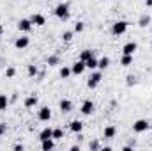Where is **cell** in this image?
<instances>
[{"mask_svg":"<svg viewBox=\"0 0 152 151\" xmlns=\"http://www.w3.org/2000/svg\"><path fill=\"white\" fill-rule=\"evenodd\" d=\"M127 27H129V21H126V20H117L113 25H112V34H113L115 38L124 36V34L127 32Z\"/></svg>","mask_w":152,"mask_h":151,"instance_id":"1","label":"cell"},{"mask_svg":"<svg viewBox=\"0 0 152 151\" xmlns=\"http://www.w3.org/2000/svg\"><path fill=\"white\" fill-rule=\"evenodd\" d=\"M55 16L58 18V20H62V21H66V20H69V4H66V2H60L57 7H55Z\"/></svg>","mask_w":152,"mask_h":151,"instance_id":"2","label":"cell"},{"mask_svg":"<svg viewBox=\"0 0 152 151\" xmlns=\"http://www.w3.org/2000/svg\"><path fill=\"white\" fill-rule=\"evenodd\" d=\"M101 80H103V73L94 70V73H90L88 80H87V87H88V89H96V87L101 84Z\"/></svg>","mask_w":152,"mask_h":151,"instance_id":"3","label":"cell"},{"mask_svg":"<svg viewBox=\"0 0 152 151\" xmlns=\"http://www.w3.org/2000/svg\"><path fill=\"white\" fill-rule=\"evenodd\" d=\"M151 128V123L147 121V119H136L134 123H133V132L134 133H143V132H147Z\"/></svg>","mask_w":152,"mask_h":151,"instance_id":"4","label":"cell"},{"mask_svg":"<svg viewBox=\"0 0 152 151\" xmlns=\"http://www.w3.org/2000/svg\"><path fill=\"white\" fill-rule=\"evenodd\" d=\"M94 110H96V105H94L92 100H85V101L81 103V107H80V112L83 114V115H92Z\"/></svg>","mask_w":152,"mask_h":151,"instance_id":"5","label":"cell"},{"mask_svg":"<svg viewBox=\"0 0 152 151\" xmlns=\"http://www.w3.org/2000/svg\"><path fill=\"white\" fill-rule=\"evenodd\" d=\"M32 27H34V23L30 21V18H21V20L18 21V30H20V32H23V34L30 32V30H32Z\"/></svg>","mask_w":152,"mask_h":151,"instance_id":"6","label":"cell"},{"mask_svg":"<svg viewBox=\"0 0 152 151\" xmlns=\"http://www.w3.org/2000/svg\"><path fill=\"white\" fill-rule=\"evenodd\" d=\"M37 119L42 121V123H48L51 119V109L50 107H41L39 112H37Z\"/></svg>","mask_w":152,"mask_h":151,"instance_id":"7","label":"cell"},{"mask_svg":"<svg viewBox=\"0 0 152 151\" xmlns=\"http://www.w3.org/2000/svg\"><path fill=\"white\" fill-rule=\"evenodd\" d=\"M85 70H87V66H85V61H81V59L76 61L75 64L71 66V73H73V75H81Z\"/></svg>","mask_w":152,"mask_h":151,"instance_id":"8","label":"cell"},{"mask_svg":"<svg viewBox=\"0 0 152 151\" xmlns=\"http://www.w3.org/2000/svg\"><path fill=\"white\" fill-rule=\"evenodd\" d=\"M136 50H138V44L134 41H129V43H126L122 46V53H126V55H134Z\"/></svg>","mask_w":152,"mask_h":151,"instance_id":"9","label":"cell"},{"mask_svg":"<svg viewBox=\"0 0 152 151\" xmlns=\"http://www.w3.org/2000/svg\"><path fill=\"white\" fill-rule=\"evenodd\" d=\"M28 44H30V38L28 36H20V38H16V41H14V46L20 48V50L27 48Z\"/></svg>","mask_w":152,"mask_h":151,"instance_id":"10","label":"cell"},{"mask_svg":"<svg viewBox=\"0 0 152 151\" xmlns=\"http://www.w3.org/2000/svg\"><path fill=\"white\" fill-rule=\"evenodd\" d=\"M37 103H39V98L36 96V94H30V96H27V98H25V101H23L25 109H34Z\"/></svg>","mask_w":152,"mask_h":151,"instance_id":"11","label":"cell"},{"mask_svg":"<svg viewBox=\"0 0 152 151\" xmlns=\"http://www.w3.org/2000/svg\"><path fill=\"white\" fill-rule=\"evenodd\" d=\"M69 130H71L73 133H81V132H83V123H81L80 119L71 121V123H69Z\"/></svg>","mask_w":152,"mask_h":151,"instance_id":"12","label":"cell"},{"mask_svg":"<svg viewBox=\"0 0 152 151\" xmlns=\"http://www.w3.org/2000/svg\"><path fill=\"white\" fill-rule=\"evenodd\" d=\"M58 109H60V112H71V110H73V101L64 98V100H60Z\"/></svg>","mask_w":152,"mask_h":151,"instance_id":"13","label":"cell"},{"mask_svg":"<svg viewBox=\"0 0 152 151\" xmlns=\"http://www.w3.org/2000/svg\"><path fill=\"white\" fill-rule=\"evenodd\" d=\"M30 21H32L36 27H42V25L46 23V18H44L42 14H39V13H37V14H32V16H30Z\"/></svg>","mask_w":152,"mask_h":151,"instance_id":"14","label":"cell"},{"mask_svg":"<svg viewBox=\"0 0 152 151\" xmlns=\"http://www.w3.org/2000/svg\"><path fill=\"white\" fill-rule=\"evenodd\" d=\"M110 62H112V61H110V57L103 55L101 59H97V68H99L101 71H103V70H108V68H110Z\"/></svg>","mask_w":152,"mask_h":151,"instance_id":"15","label":"cell"},{"mask_svg":"<svg viewBox=\"0 0 152 151\" xmlns=\"http://www.w3.org/2000/svg\"><path fill=\"white\" fill-rule=\"evenodd\" d=\"M46 139H53V128H42L39 133V141H46Z\"/></svg>","mask_w":152,"mask_h":151,"instance_id":"16","label":"cell"},{"mask_svg":"<svg viewBox=\"0 0 152 151\" xmlns=\"http://www.w3.org/2000/svg\"><path fill=\"white\" fill-rule=\"evenodd\" d=\"M55 148V139H46V141H41V150L42 151H50Z\"/></svg>","mask_w":152,"mask_h":151,"instance_id":"17","label":"cell"},{"mask_svg":"<svg viewBox=\"0 0 152 151\" xmlns=\"http://www.w3.org/2000/svg\"><path fill=\"white\" fill-rule=\"evenodd\" d=\"M152 21V18L149 16V14H142L140 18H138V25L142 27V29H145V27H149Z\"/></svg>","mask_w":152,"mask_h":151,"instance_id":"18","label":"cell"},{"mask_svg":"<svg viewBox=\"0 0 152 151\" xmlns=\"http://www.w3.org/2000/svg\"><path fill=\"white\" fill-rule=\"evenodd\" d=\"M58 64H60V57L58 55H50L46 59V66L48 68H53V66H58Z\"/></svg>","mask_w":152,"mask_h":151,"instance_id":"19","label":"cell"},{"mask_svg":"<svg viewBox=\"0 0 152 151\" xmlns=\"http://www.w3.org/2000/svg\"><path fill=\"white\" fill-rule=\"evenodd\" d=\"M115 135H117V128L115 126H106L104 132H103V137L104 139H113Z\"/></svg>","mask_w":152,"mask_h":151,"instance_id":"20","label":"cell"},{"mask_svg":"<svg viewBox=\"0 0 152 151\" xmlns=\"http://www.w3.org/2000/svg\"><path fill=\"white\" fill-rule=\"evenodd\" d=\"M85 66H87V70H97V59H96V55H92L90 59H87L85 61Z\"/></svg>","mask_w":152,"mask_h":151,"instance_id":"21","label":"cell"},{"mask_svg":"<svg viewBox=\"0 0 152 151\" xmlns=\"http://www.w3.org/2000/svg\"><path fill=\"white\" fill-rule=\"evenodd\" d=\"M133 64V55H126V53H122V59H120V66H124V68H129Z\"/></svg>","mask_w":152,"mask_h":151,"instance_id":"22","label":"cell"},{"mask_svg":"<svg viewBox=\"0 0 152 151\" xmlns=\"http://www.w3.org/2000/svg\"><path fill=\"white\" fill-rule=\"evenodd\" d=\"M7 107H9V98H7V94H0V112L7 110Z\"/></svg>","mask_w":152,"mask_h":151,"instance_id":"23","label":"cell"},{"mask_svg":"<svg viewBox=\"0 0 152 151\" xmlns=\"http://www.w3.org/2000/svg\"><path fill=\"white\" fill-rule=\"evenodd\" d=\"M27 75L30 76V78H36V76L39 75L37 66H34V64H28V66H27Z\"/></svg>","mask_w":152,"mask_h":151,"instance_id":"24","label":"cell"},{"mask_svg":"<svg viewBox=\"0 0 152 151\" xmlns=\"http://www.w3.org/2000/svg\"><path fill=\"white\" fill-rule=\"evenodd\" d=\"M73 38H75V30H66V32L62 34V41H64V43H71Z\"/></svg>","mask_w":152,"mask_h":151,"instance_id":"25","label":"cell"},{"mask_svg":"<svg viewBox=\"0 0 152 151\" xmlns=\"http://www.w3.org/2000/svg\"><path fill=\"white\" fill-rule=\"evenodd\" d=\"M71 75H73V73H71V68H69V66H62V68H60V78L66 80V78H69Z\"/></svg>","mask_w":152,"mask_h":151,"instance_id":"26","label":"cell"},{"mask_svg":"<svg viewBox=\"0 0 152 151\" xmlns=\"http://www.w3.org/2000/svg\"><path fill=\"white\" fill-rule=\"evenodd\" d=\"M92 55H96L92 50H81V52H80V59H81V61H87V59H90Z\"/></svg>","mask_w":152,"mask_h":151,"instance_id":"27","label":"cell"},{"mask_svg":"<svg viewBox=\"0 0 152 151\" xmlns=\"http://www.w3.org/2000/svg\"><path fill=\"white\" fill-rule=\"evenodd\" d=\"M64 135H66V132H64L62 128H53V139H55V141H60Z\"/></svg>","mask_w":152,"mask_h":151,"instance_id":"28","label":"cell"},{"mask_svg":"<svg viewBox=\"0 0 152 151\" xmlns=\"http://www.w3.org/2000/svg\"><path fill=\"white\" fill-rule=\"evenodd\" d=\"M73 30H75V34L83 32V30H85V23H83V21H76V23H75V29H73Z\"/></svg>","mask_w":152,"mask_h":151,"instance_id":"29","label":"cell"},{"mask_svg":"<svg viewBox=\"0 0 152 151\" xmlns=\"http://www.w3.org/2000/svg\"><path fill=\"white\" fill-rule=\"evenodd\" d=\"M5 76H7V78H14V76H16V68H14V66H9V68L5 70Z\"/></svg>","mask_w":152,"mask_h":151,"instance_id":"30","label":"cell"},{"mask_svg":"<svg viewBox=\"0 0 152 151\" xmlns=\"http://www.w3.org/2000/svg\"><path fill=\"white\" fill-rule=\"evenodd\" d=\"M88 148L92 151H97V150H101V144H99V141H92V142L88 144Z\"/></svg>","mask_w":152,"mask_h":151,"instance_id":"31","label":"cell"},{"mask_svg":"<svg viewBox=\"0 0 152 151\" xmlns=\"http://www.w3.org/2000/svg\"><path fill=\"white\" fill-rule=\"evenodd\" d=\"M126 84H127V85H134V84H136V76L134 75H127L126 76Z\"/></svg>","mask_w":152,"mask_h":151,"instance_id":"32","label":"cell"},{"mask_svg":"<svg viewBox=\"0 0 152 151\" xmlns=\"http://www.w3.org/2000/svg\"><path fill=\"white\" fill-rule=\"evenodd\" d=\"M5 132H7V124L5 123H0V137L5 135Z\"/></svg>","mask_w":152,"mask_h":151,"instance_id":"33","label":"cell"},{"mask_svg":"<svg viewBox=\"0 0 152 151\" xmlns=\"http://www.w3.org/2000/svg\"><path fill=\"white\" fill-rule=\"evenodd\" d=\"M14 150H16V151H21V150H25V146H23V144H14Z\"/></svg>","mask_w":152,"mask_h":151,"instance_id":"34","label":"cell"},{"mask_svg":"<svg viewBox=\"0 0 152 151\" xmlns=\"http://www.w3.org/2000/svg\"><path fill=\"white\" fill-rule=\"evenodd\" d=\"M145 5L147 7H152V0H145Z\"/></svg>","mask_w":152,"mask_h":151,"instance_id":"35","label":"cell"},{"mask_svg":"<svg viewBox=\"0 0 152 151\" xmlns=\"http://www.w3.org/2000/svg\"><path fill=\"white\" fill-rule=\"evenodd\" d=\"M71 151H80V146H71Z\"/></svg>","mask_w":152,"mask_h":151,"instance_id":"36","label":"cell"},{"mask_svg":"<svg viewBox=\"0 0 152 151\" xmlns=\"http://www.w3.org/2000/svg\"><path fill=\"white\" fill-rule=\"evenodd\" d=\"M2 32H4V27H2V25H0V36H2Z\"/></svg>","mask_w":152,"mask_h":151,"instance_id":"37","label":"cell"},{"mask_svg":"<svg viewBox=\"0 0 152 151\" xmlns=\"http://www.w3.org/2000/svg\"><path fill=\"white\" fill-rule=\"evenodd\" d=\"M151 46H152V38H151Z\"/></svg>","mask_w":152,"mask_h":151,"instance_id":"38","label":"cell"}]
</instances>
